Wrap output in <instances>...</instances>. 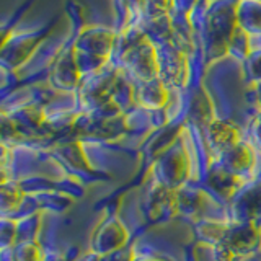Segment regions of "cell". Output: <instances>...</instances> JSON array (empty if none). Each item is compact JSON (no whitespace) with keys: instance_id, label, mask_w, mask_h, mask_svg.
Segmentation results:
<instances>
[{"instance_id":"cell-1","label":"cell","mask_w":261,"mask_h":261,"mask_svg":"<svg viewBox=\"0 0 261 261\" xmlns=\"http://www.w3.org/2000/svg\"><path fill=\"white\" fill-rule=\"evenodd\" d=\"M237 27L245 31H261V0H242L237 7Z\"/></svg>"}]
</instances>
